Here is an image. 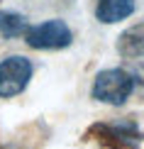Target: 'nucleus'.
<instances>
[{
	"label": "nucleus",
	"instance_id": "1",
	"mask_svg": "<svg viewBox=\"0 0 144 149\" xmlns=\"http://www.w3.org/2000/svg\"><path fill=\"white\" fill-rule=\"evenodd\" d=\"M137 88V76L125 69H105L93 81L90 95L105 105H125Z\"/></svg>",
	"mask_w": 144,
	"mask_h": 149
},
{
	"label": "nucleus",
	"instance_id": "2",
	"mask_svg": "<svg viewBox=\"0 0 144 149\" xmlns=\"http://www.w3.org/2000/svg\"><path fill=\"white\" fill-rule=\"evenodd\" d=\"M73 34H71V27L54 17V20H47V22H39L34 27H29L24 32V42L27 47L32 49H39V52H54V49H66L71 44Z\"/></svg>",
	"mask_w": 144,
	"mask_h": 149
},
{
	"label": "nucleus",
	"instance_id": "3",
	"mask_svg": "<svg viewBox=\"0 0 144 149\" xmlns=\"http://www.w3.org/2000/svg\"><path fill=\"white\" fill-rule=\"evenodd\" d=\"M32 78V64L27 56L12 54L0 61V98H15L27 88Z\"/></svg>",
	"mask_w": 144,
	"mask_h": 149
},
{
	"label": "nucleus",
	"instance_id": "4",
	"mask_svg": "<svg viewBox=\"0 0 144 149\" xmlns=\"http://www.w3.org/2000/svg\"><path fill=\"white\" fill-rule=\"evenodd\" d=\"M93 134L110 149H137L142 142V132L132 120L127 122H105V125H95Z\"/></svg>",
	"mask_w": 144,
	"mask_h": 149
},
{
	"label": "nucleus",
	"instance_id": "5",
	"mask_svg": "<svg viewBox=\"0 0 144 149\" xmlns=\"http://www.w3.org/2000/svg\"><path fill=\"white\" fill-rule=\"evenodd\" d=\"M137 10V0H98L95 3V20L103 24H115L132 17Z\"/></svg>",
	"mask_w": 144,
	"mask_h": 149
},
{
	"label": "nucleus",
	"instance_id": "6",
	"mask_svg": "<svg viewBox=\"0 0 144 149\" xmlns=\"http://www.w3.org/2000/svg\"><path fill=\"white\" fill-rule=\"evenodd\" d=\"M117 54L125 59H144V22L132 24L117 37Z\"/></svg>",
	"mask_w": 144,
	"mask_h": 149
},
{
	"label": "nucleus",
	"instance_id": "7",
	"mask_svg": "<svg viewBox=\"0 0 144 149\" xmlns=\"http://www.w3.org/2000/svg\"><path fill=\"white\" fill-rule=\"evenodd\" d=\"M27 29H29V22L24 15L12 10H0V37L15 39V37H24Z\"/></svg>",
	"mask_w": 144,
	"mask_h": 149
}]
</instances>
